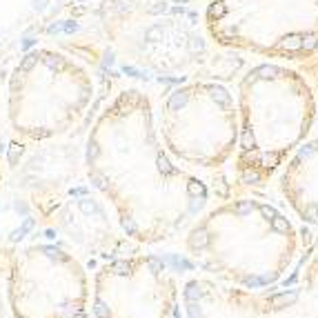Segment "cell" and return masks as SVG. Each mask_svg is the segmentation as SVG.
Returning a JSON list of instances; mask_svg holds the SVG:
<instances>
[{
  "label": "cell",
  "instance_id": "obj_10",
  "mask_svg": "<svg viewBox=\"0 0 318 318\" xmlns=\"http://www.w3.org/2000/svg\"><path fill=\"white\" fill-rule=\"evenodd\" d=\"M32 227H34V220H32V218H27V220H25V225H22L20 230L11 231L9 240H11V243H18V240H22V238H25V234H27L29 230H32Z\"/></svg>",
  "mask_w": 318,
  "mask_h": 318
},
{
  "label": "cell",
  "instance_id": "obj_6",
  "mask_svg": "<svg viewBox=\"0 0 318 318\" xmlns=\"http://www.w3.org/2000/svg\"><path fill=\"white\" fill-rule=\"evenodd\" d=\"M289 285L243 289L207 276H192L180 287L185 318H318V249L298 263Z\"/></svg>",
  "mask_w": 318,
  "mask_h": 318
},
{
  "label": "cell",
  "instance_id": "obj_8",
  "mask_svg": "<svg viewBox=\"0 0 318 318\" xmlns=\"http://www.w3.org/2000/svg\"><path fill=\"white\" fill-rule=\"evenodd\" d=\"M36 53V63L11 78V91L27 109V129L34 136H53L67 131L87 111L94 80L63 53L49 49Z\"/></svg>",
  "mask_w": 318,
  "mask_h": 318
},
{
  "label": "cell",
  "instance_id": "obj_9",
  "mask_svg": "<svg viewBox=\"0 0 318 318\" xmlns=\"http://www.w3.org/2000/svg\"><path fill=\"white\" fill-rule=\"evenodd\" d=\"M278 192L296 218L318 227V136H309L278 172Z\"/></svg>",
  "mask_w": 318,
  "mask_h": 318
},
{
  "label": "cell",
  "instance_id": "obj_3",
  "mask_svg": "<svg viewBox=\"0 0 318 318\" xmlns=\"http://www.w3.org/2000/svg\"><path fill=\"white\" fill-rule=\"evenodd\" d=\"M236 109V180L240 187H263L312 136L318 100L305 73L289 63L263 60L240 76Z\"/></svg>",
  "mask_w": 318,
  "mask_h": 318
},
{
  "label": "cell",
  "instance_id": "obj_4",
  "mask_svg": "<svg viewBox=\"0 0 318 318\" xmlns=\"http://www.w3.org/2000/svg\"><path fill=\"white\" fill-rule=\"evenodd\" d=\"M162 145L196 174L218 172L238 145L236 94L218 80H189L174 87L156 109Z\"/></svg>",
  "mask_w": 318,
  "mask_h": 318
},
{
  "label": "cell",
  "instance_id": "obj_5",
  "mask_svg": "<svg viewBox=\"0 0 318 318\" xmlns=\"http://www.w3.org/2000/svg\"><path fill=\"white\" fill-rule=\"evenodd\" d=\"M205 32L225 49L307 60L318 53V0H209Z\"/></svg>",
  "mask_w": 318,
  "mask_h": 318
},
{
  "label": "cell",
  "instance_id": "obj_1",
  "mask_svg": "<svg viewBox=\"0 0 318 318\" xmlns=\"http://www.w3.org/2000/svg\"><path fill=\"white\" fill-rule=\"evenodd\" d=\"M85 167L118 230L138 245L176 240L212 205L205 178L162 145L156 107L142 89H120L100 111L87 136Z\"/></svg>",
  "mask_w": 318,
  "mask_h": 318
},
{
  "label": "cell",
  "instance_id": "obj_7",
  "mask_svg": "<svg viewBox=\"0 0 318 318\" xmlns=\"http://www.w3.org/2000/svg\"><path fill=\"white\" fill-rule=\"evenodd\" d=\"M91 312L96 318H178L180 283L162 256H116L96 271Z\"/></svg>",
  "mask_w": 318,
  "mask_h": 318
},
{
  "label": "cell",
  "instance_id": "obj_11",
  "mask_svg": "<svg viewBox=\"0 0 318 318\" xmlns=\"http://www.w3.org/2000/svg\"><path fill=\"white\" fill-rule=\"evenodd\" d=\"M20 154H22V147H20V145H11V147H9V154H7V158H9L11 165H16V162H18V156H20Z\"/></svg>",
  "mask_w": 318,
  "mask_h": 318
},
{
  "label": "cell",
  "instance_id": "obj_2",
  "mask_svg": "<svg viewBox=\"0 0 318 318\" xmlns=\"http://www.w3.org/2000/svg\"><path fill=\"white\" fill-rule=\"evenodd\" d=\"M183 249L200 276L265 289L296 269L302 236L281 205L240 196L209 205L183 234Z\"/></svg>",
  "mask_w": 318,
  "mask_h": 318
}]
</instances>
